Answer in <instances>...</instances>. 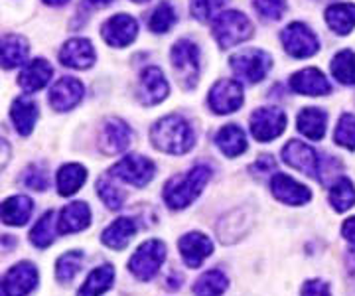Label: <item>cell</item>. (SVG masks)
<instances>
[{
  "instance_id": "52a82bcc",
  "label": "cell",
  "mask_w": 355,
  "mask_h": 296,
  "mask_svg": "<svg viewBox=\"0 0 355 296\" xmlns=\"http://www.w3.org/2000/svg\"><path fill=\"white\" fill-rule=\"evenodd\" d=\"M156 174V166L150 158L140 155H128L123 160H119L111 170L109 176L116 178V180L132 184L137 188H144L148 182L153 180Z\"/></svg>"
},
{
  "instance_id": "44dd1931",
  "label": "cell",
  "mask_w": 355,
  "mask_h": 296,
  "mask_svg": "<svg viewBox=\"0 0 355 296\" xmlns=\"http://www.w3.org/2000/svg\"><path fill=\"white\" fill-rule=\"evenodd\" d=\"M51 76H53V67L46 60L38 58V60H32L30 64L24 65L18 83L26 93H34V91L44 89L50 83Z\"/></svg>"
},
{
  "instance_id": "ffe728a7",
  "label": "cell",
  "mask_w": 355,
  "mask_h": 296,
  "mask_svg": "<svg viewBox=\"0 0 355 296\" xmlns=\"http://www.w3.org/2000/svg\"><path fill=\"white\" fill-rule=\"evenodd\" d=\"M291 87L292 91H296L300 95H310V97L328 95L331 91L330 81L316 67H308V69L294 73L291 78Z\"/></svg>"
},
{
  "instance_id": "f35d334b",
  "label": "cell",
  "mask_w": 355,
  "mask_h": 296,
  "mask_svg": "<svg viewBox=\"0 0 355 296\" xmlns=\"http://www.w3.org/2000/svg\"><path fill=\"white\" fill-rule=\"evenodd\" d=\"M97 193L103 200V204L109 209H121L125 204V193L114 186L111 178H101L97 180Z\"/></svg>"
},
{
  "instance_id": "7a4b0ae2",
  "label": "cell",
  "mask_w": 355,
  "mask_h": 296,
  "mask_svg": "<svg viewBox=\"0 0 355 296\" xmlns=\"http://www.w3.org/2000/svg\"><path fill=\"white\" fill-rule=\"evenodd\" d=\"M211 178V168L198 164L184 176H174L164 186V202L170 209H186L202 193L205 184Z\"/></svg>"
},
{
  "instance_id": "5b68a950",
  "label": "cell",
  "mask_w": 355,
  "mask_h": 296,
  "mask_svg": "<svg viewBox=\"0 0 355 296\" xmlns=\"http://www.w3.org/2000/svg\"><path fill=\"white\" fill-rule=\"evenodd\" d=\"M229 64H231L233 73L239 79L247 81V83H259L265 79L268 69L272 67V58L263 50L247 48V50H241L235 55H231Z\"/></svg>"
},
{
  "instance_id": "e0dca14e",
  "label": "cell",
  "mask_w": 355,
  "mask_h": 296,
  "mask_svg": "<svg viewBox=\"0 0 355 296\" xmlns=\"http://www.w3.org/2000/svg\"><path fill=\"white\" fill-rule=\"evenodd\" d=\"M168 81H166L162 69L158 67H146L140 76L139 83V99L142 105H158L160 101H164L168 95Z\"/></svg>"
},
{
  "instance_id": "8d00e7d4",
  "label": "cell",
  "mask_w": 355,
  "mask_h": 296,
  "mask_svg": "<svg viewBox=\"0 0 355 296\" xmlns=\"http://www.w3.org/2000/svg\"><path fill=\"white\" fill-rule=\"evenodd\" d=\"M176 20L178 14L176 10H174V6H172L170 2H162V4L154 10L153 16H150L148 26H150V30L156 32V34H164V32H168L170 28L176 24Z\"/></svg>"
},
{
  "instance_id": "f546056e",
  "label": "cell",
  "mask_w": 355,
  "mask_h": 296,
  "mask_svg": "<svg viewBox=\"0 0 355 296\" xmlns=\"http://www.w3.org/2000/svg\"><path fill=\"white\" fill-rule=\"evenodd\" d=\"M28 42L22 36L8 34L2 38V67L4 69H14L18 65H22L28 58Z\"/></svg>"
},
{
  "instance_id": "277c9868",
  "label": "cell",
  "mask_w": 355,
  "mask_h": 296,
  "mask_svg": "<svg viewBox=\"0 0 355 296\" xmlns=\"http://www.w3.org/2000/svg\"><path fill=\"white\" fill-rule=\"evenodd\" d=\"M166 259V245L160 239H148L140 245L128 261V270L139 281H153Z\"/></svg>"
},
{
  "instance_id": "30bf717a",
  "label": "cell",
  "mask_w": 355,
  "mask_h": 296,
  "mask_svg": "<svg viewBox=\"0 0 355 296\" xmlns=\"http://www.w3.org/2000/svg\"><path fill=\"white\" fill-rule=\"evenodd\" d=\"M282 44L292 58H310L320 50V40L302 22H292L291 26L284 28Z\"/></svg>"
},
{
  "instance_id": "8fae6325",
  "label": "cell",
  "mask_w": 355,
  "mask_h": 296,
  "mask_svg": "<svg viewBox=\"0 0 355 296\" xmlns=\"http://www.w3.org/2000/svg\"><path fill=\"white\" fill-rule=\"evenodd\" d=\"M243 105V85L235 79H221L209 91V107L217 115L235 113Z\"/></svg>"
},
{
  "instance_id": "d6986e66",
  "label": "cell",
  "mask_w": 355,
  "mask_h": 296,
  "mask_svg": "<svg viewBox=\"0 0 355 296\" xmlns=\"http://www.w3.org/2000/svg\"><path fill=\"white\" fill-rule=\"evenodd\" d=\"M95 58L97 55L93 50V44L85 38H73L65 42L60 52V62L71 69H89L95 64Z\"/></svg>"
},
{
  "instance_id": "1f68e13d",
  "label": "cell",
  "mask_w": 355,
  "mask_h": 296,
  "mask_svg": "<svg viewBox=\"0 0 355 296\" xmlns=\"http://www.w3.org/2000/svg\"><path fill=\"white\" fill-rule=\"evenodd\" d=\"M229 279L223 270L211 269L203 272L202 277L193 284V295L196 296H221L227 290Z\"/></svg>"
},
{
  "instance_id": "4dcf8cb0",
  "label": "cell",
  "mask_w": 355,
  "mask_h": 296,
  "mask_svg": "<svg viewBox=\"0 0 355 296\" xmlns=\"http://www.w3.org/2000/svg\"><path fill=\"white\" fill-rule=\"evenodd\" d=\"M87 180V170L81 164H65L58 172V192L60 195H73V193Z\"/></svg>"
},
{
  "instance_id": "4316f807",
  "label": "cell",
  "mask_w": 355,
  "mask_h": 296,
  "mask_svg": "<svg viewBox=\"0 0 355 296\" xmlns=\"http://www.w3.org/2000/svg\"><path fill=\"white\" fill-rule=\"evenodd\" d=\"M217 148L229 158H235V156L243 155L247 150V139H245V132L241 127L237 125H225L223 129L217 132L216 137Z\"/></svg>"
},
{
  "instance_id": "f6af8a7d",
  "label": "cell",
  "mask_w": 355,
  "mask_h": 296,
  "mask_svg": "<svg viewBox=\"0 0 355 296\" xmlns=\"http://www.w3.org/2000/svg\"><path fill=\"white\" fill-rule=\"evenodd\" d=\"M275 168H277L275 158L270 155H263L261 158H257V162L251 166V170H253L254 174H259V176H268V174H272Z\"/></svg>"
},
{
  "instance_id": "6da1fadb",
  "label": "cell",
  "mask_w": 355,
  "mask_h": 296,
  "mask_svg": "<svg viewBox=\"0 0 355 296\" xmlns=\"http://www.w3.org/2000/svg\"><path fill=\"white\" fill-rule=\"evenodd\" d=\"M150 141L154 148L166 155H186L196 144V134L190 123L178 115H168L160 119L150 130Z\"/></svg>"
},
{
  "instance_id": "ba28073f",
  "label": "cell",
  "mask_w": 355,
  "mask_h": 296,
  "mask_svg": "<svg viewBox=\"0 0 355 296\" xmlns=\"http://www.w3.org/2000/svg\"><path fill=\"white\" fill-rule=\"evenodd\" d=\"M286 113L277 107H263L251 115V132L259 142H268L280 137L286 129Z\"/></svg>"
},
{
  "instance_id": "7dc6e473",
  "label": "cell",
  "mask_w": 355,
  "mask_h": 296,
  "mask_svg": "<svg viewBox=\"0 0 355 296\" xmlns=\"http://www.w3.org/2000/svg\"><path fill=\"white\" fill-rule=\"evenodd\" d=\"M182 275H178L176 270H172L170 272V277H168V281H166V284H168V288H172V290H176V288H180L182 286Z\"/></svg>"
},
{
  "instance_id": "5bb4252c",
  "label": "cell",
  "mask_w": 355,
  "mask_h": 296,
  "mask_svg": "<svg viewBox=\"0 0 355 296\" xmlns=\"http://www.w3.org/2000/svg\"><path fill=\"white\" fill-rule=\"evenodd\" d=\"M139 24L132 16L128 14H116L109 18L101 28V34L105 42L113 48H125L132 40L137 38Z\"/></svg>"
},
{
  "instance_id": "cb8c5ba5",
  "label": "cell",
  "mask_w": 355,
  "mask_h": 296,
  "mask_svg": "<svg viewBox=\"0 0 355 296\" xmlns=\"http://www.w3.org/2000/svg\"><path fill=\"white\" fill-rule=\"evenodd\" d=\"M32 211H34V202L28 195H12L2 202V221L12 227L26 225Z\"/></svg>"
},
{
  "instance_id": "f1b7e54d",
  "label": "cell",
  "mask_w": 355,
  "mask_h": 296,
  "mask_svg": "<svg viewBox=\"0 0 355 296\" xmlns=\"http://www.w3.org/2000/svg\"><path fill=\"white\" fill-rule=\"evenodd\" d=\"M326 125H328V116L322 109L310 107L302 109V113L298 115V130L308 137L310 141H320L326 134Z\"/></svg>"
},
{
  "instance_id": "74e56055",
  "label": "cell",
  "mask_w": 355,
  "mask_h": 296,
  "mask_svg": "<svg viewBox=\"0 0 355 296\" xmlns=\"http://www.w3.org/2000/svg\"><path fill=\"white\" fill-rule=\"evenodd\" d=\"M334 141L347 150H355V115L345 113L340 116L336 132H334Z\"/></svg>"
},
{
  "instance_id": "603a6c76",
  "label": "cell",
  "mask_w": 355,
  "mask_h": 296,
  "mask_svg": "<svg viewBox=\"0 0 355 296\" xmlns=\"http://www.w3.org/2000/svg\"><path fill=\"white\" fill-rule=\"evenodd\" d=\"M139 232V225H137V221L132 218H119L114 219L113 223L103 232L101 235V241L107 247H111L114 251H121V249H125L128 243H130V239L135 237V233Z\"/></svg>"
},
{
  "instance_id": "484cf974",
  "label": "cell",
  "mask_w": 355,
  "mask_h": 296,
  "mask_svg": "<svg viewBox=\"0 0 355 296\" xmlns=\"http://www.w3.org/2000/svg\"><path fill=\"white\" fill-rule=\"evenodd\" d=\"M10 116H12L14 125L18 132L22 137H28L32 130H34V125H36V119H38V105L34 103L30 97H20L12 103V109H10Z\"/></svg>"
},
{
  "instance_id": "9c48e42d",
  "label": "cell",
  "mask_w": 355,
  "mask_h": 296,
  "mask_svg": "<svg viewBox=\"0 0 355 296\" xmlns=\"http://www.w3.org/2000/svg\"><path fill=\"white\" fill-rule=\"evenodd\" d=\"M38 269L30 261L16 263L2 279V296H28L38 286Z\"/></svg>"
},
{
  "instance_id": "816d5d0a",
  "label": "cell",
  "mask_w": 355,
  "mask_h": 296,
  "mask_svg": "<svg viewBox=\"0 0 355 296\" xmlns=\"http://www.w3.org/2000/svg\"><path fill=\"white\" fill-rule=\"evenodd\" d=\"M132 2H148V0H132Z\"/></svg>"
},
{
  "instance_id": "7bdbcfd3",
  "label": "cell",
  "mask_w": 355,
  "mask_h": 296,
  "mask_svg": "<svg viewBox=\"0 0 355 296\" xmlns=\"http://www.w3.org/2000/svg\"><path fill=\"white\" fill-rule=\"evenodd\" d=\"M254 8L263 18L280 20L286 10V0H254Z\"/></svg>"
},
{
  "instance_id": "681fc988",
  "label": "cell",
  "mask_w": 355,
  "mask_h": 296,
  "mask_svg": "<svg viewBox=\"0 0 355 296\" xmlns=\"http://www.w3.org/2000/svg\"><path fill=\"white\" fill-rule=\"evenodd\" d=\"M113 0H89V4H93V6H99V8H105V6H109Z\"/></svg>"
},
{
  "instance_id": "7c38bea8",
  "label": "cell",
  "mask_w": 355,
  "mask_h": 296,
  "mask_svg": "<svg viewBox=\"0 0 355 296\" xmlns=\"http://www.w3.org/2000/svg\"><path fill=\"white\" fill-rule=\"evenodd\" d=\"M282 160L288 164V166L296 168L300 172H304L312 178L320 176V156L318 153L308 146L304 142L300 141H291L284 148H282Z\"/></svg>"
},
{
  "instance_id": "f907efd6",
  "label": "cell",
  "mask_w": 355,
  "mask_h": 296,
  "mask_svg": "<svg viewBox=\"0 0 355 296\" xmlns=\"http://www.w3.org/2000/svg\"><path fill=\"white\" fill-rule=\"evenodd\" d=\"M46 4H50V6H64V4H67L69 0H44Z\"/></svg>"
},
{
  "instance_id": "60d3db41",
  "label": "cell",
  "mask_w": 355,
  "mask_h": 296,
  "mask_svg": "<svg viewBox=\"0 0 355 296\" xmlns=\"http://www.w3.org/2000/svg\"><path fill=\"white\" fill-rule=\"evenodd\" d=\"M225 0H191V14L202 20V22H207V20H216L219 16V10L223 8Z\"/></svg>"
},
{
  "instance_id": "c3c4849f",
  "label": "cell",
  "mask_w": 355,
  "mask_h": 296,
  "mask_svg": "<svg viewBox=\"0 0 355 296\" xmlns=\"http://www.w3.org/2000/svg\"><path fill=\"white\" fill-rule=\"evenodd\" d=\"M345 265H347V270L355 275V249L352 251H347V255H345Z\"/></svg>"
},
{
  "instance_id": "9a60e30c",
  "label": "cell",
  "mask_w": 355,
  "mask_h": 296,
  "mask_svg": "<svg viewBox=\"0 0 355 296\" xmlns=\"http://www.w3.org/2000/svg\"><path fill=\"white\" fill-rule=\"evenodd\" d=\"M270 190L272 195L286 206H304L312 200L310 188H306L304 184L296 182L286 174H275L270 180Z\"/></svg>"
},
{
  "instance_id": "7402d4cb",
  "label": "cell",
  "mask_w": 355,
  "mask_h": 296,
  "mask_svg": "<svg viewBox=\"0 0 355 296\" xmlns=\"http://www.w3.org/2000/svg\"><path fill=\"white\" fill-rule=\"evenodd\" d=\"M91 223V209L85 202H73L65 206L60 214L58 221V233H77L87 229Z\"/></svg>"
},
{
  "instance_id": "4fadbf2b",
  "label": "cell",
  "mask_w": 355,
  "mask_h": 296,
  "mask_svg": "<svg viewBox=\"0 0 355 296\" xmlns=\"http://www.w3.org/2000/svg\"><path fill=\"white\" fill-rule=\"evenodd\" d=\"M178 249H180V255L184 259V263L190 269H198V267H202L205 259L211 257L214 243H211V239L207 235H203L200 232H190L186 233L184 237H180Z\"/></svg>"
},
{
  "instance_id": "ac0fdd59",
  "label": "cell",
  "mask_w": 355,
  "mask_h": 296,
  "mask_svg": "<svg viewBox=\"0 0 355 296\" xmlns=\"http://www.w3.org/2000/svg\"><path fill=\"white\" fill-rule=\"evenodd\" d=\"M83 83L76 78H62L53 83L50 91V105L53 111H69L83 99Z\"/></svg>"
},
{
  "instance_id": "8992f818",
  "label": "cell",
  "mask_w": 355,
  "mask_h": 296,
  "mask_svg": "<svg viewBox=\"0 0 355 296\" xmlns=\"http://www.w3.org/2000/svg\"><path fill=\"white\" fill-rule=\"evenodd\" d=\"M172 65L180 83L190 89L198 83L200 76V50L190 40H178L172 48Z\"/></svg>"
},
{
  "instance_id": "ab89813d",
  "label": "cell",
  "mask_w": 355,
  "mask_h": 296,
  "mask_svg": "<svg viewBox=\"0 0 355 296\" xmlns=\"http://www.w3.org/2000/svg\"><path fill=\"white\" fill-rule=\"evenodd\" d=\"M235 216L231 214L227 218V221L223 219L219 225H217V233H219V239L223 241V243H233V241H237L239 237H241L245 229H243V223H249V221H245L243 219L241 211H237V219H233Z\"/></svg>"
},
{
  "instance_id": "83f0119b",
  "label": "cell",
  "mask_w": 355,
  "mask_h": 296,
  "mask_svg": "<svg viewBox=\"0 0 355 296\" xmlns=\"http://www.w3.org/2000/svg\"><path fill=\"white\" fill-rule=\"evenodd\" d=\"M326 22L336 34L347 36L355 28V4H349V2L331 4L326 10Z\"/></svg>"
},
{
  "instance_id": "d4e9b609",
  "label": "cell",
  "mask_w": 355,
  "mask_h": 296,
  "mask_svg": "<svg viewBox=\"0 0 355 296\" xmlns=\"http://www.w3.org/2000/svg\"><path fill=\"white\" fill-rule=\"evenodd\" d=\"M114 283V269L111 265H101L89 272L85 283L77 290V296H101Z\"/></svg>"
},
{
  "instance_id": "e575fe53",
  "label": "cell",
  "mask_w": 355,
  "mask_h": 296,
  "mask_svg": "<svg viewBox=\"0 0 355 296\" xmlns=\"http://www.w3.org/2000/svg\"><path fill=\"white\" fill-rule=\"evenodd\" d=\"M331 73L342 85H355V53L342 50L331 62Z\"/></svg>"
},
{
  "instance_id": "3957f363",
  "label": "cell",
  "mask_w": 355,
  "mask_h": 296,
  "mask_svg": "<svg viewBox=\"0 0 355 296\" xmlns=\"http://www.w3.org/2000/svg\"><path fill=\"white\" fill-rule=\"evenodd\" d=\"M214 34L221 48H233L253 36V24L245 14L227 10L214 20Z\"/></svg>"
},
{
  "instance_id": "ee69618b",
  "label": "cell",
  "mask_w": 355,
  "mask_h": 296,
  "mask_svg": "<svg viewBox=\"0 0 355 296\" xmlns=\"http://www.w3.org/2000/svg\"><path fill=\"white\" fill-rule=\"evenodd\" d=\"M302 296H331L330 295V284L320 279H310L302 284Z\"/></svg>"
},
{
  "instance_id": "d6a6232c",
  "label": "cell",
  "mask_w": 355,
  "mask_h": 296,
  "mask_svg": "<svg viewBox=\"0 0 355 296\" xmlns=\"http://www.w3.org/2000/svg\"><path fill=\"white\" fill-rule=\"evenodd\" d=\"M83 261H85V253L83 251H69V253H65V255L58 259V263H55V279H58V283H71L76 279L77 272H79V269H81Z\"/></svg>"
},
{
  "instance_id": "836d02e7",
  "label": "cell",
  "mask_w": 355,
  "mask_h": 296,
  "mask_svg": "<svg viewBox=\"0 0 355 296\" xmlns=\"http://www.w3.org/2000/svg\"><path fill=\"white\" fill-rule=\"evenodd\" d=\"M330 204L336 211H347L349 207L355 206V186L349 178H340L331 186Z\"/></svg>"
},
{
  "instance_id": "d590c367",
  "label": "cell",
  "mask_w": 355,
  "mask_h": 296,
  "mask_svg": "<svg viewBox=\"0 0 355 296\" xmlns=\"http://www.w3.org/2000/svg\"><path fill=\"white\" fill-rule=\"evenodd\" d=\"M53 218H55V214L53 211H46L40 221L34 225V229L30 232V241L32 245H36L40 249H46V247H50L53 243Z\"/></svg>"
},
{
  "instance_id": "bcb514c9",
  "label": "cell",
  "mask_w": 355,
  "mask_h": 296,
  "mask_svg": "<svg viewBox=\"0 0 355 296\" xmlns=\"http://www.w3.org/2000/svg\"><path fill=\"white\" fill-rule=\"evenodd\" d=\"M342 235L349 241V243L355 245V216L354 218L345 219L342 225Z\"/></svg>"
},
{
  "instance_id": "2e32d148",
  "label": "cell",
  "mask_w": 355,
  "mask_h": 296,
  "mask_svg": "<svg viewBox=\"0 0 355 296\" xmlns=\"http://www.w3.org/2000/svg\"><path fill=\"white\" fill-rule=\"evenodd\" d=\"M132 139V132L128 129V125L121 119H107L101 129V139L99 146L105 155H119L123 150H127L128 144Z\"/></svg>"
},
{
  "instance_id": "b9f144b4",
  "label": "cell",
  "mask_w": 355,
  "mask_h": 296,
  "mask_svg": "<svg viewBox=\"0 0 355 296\" xmlns=\"http://www.w3.org/2000/svg\"><path fill=\"white\" fill-rule=\"evenodd\" d=\"M22 182H24V186H28L30 190L44 192V190H48L50 178H48V172L40 166V164H32V166L26 168L24 176H22Z\"/></svg>"
}]
</instances>
